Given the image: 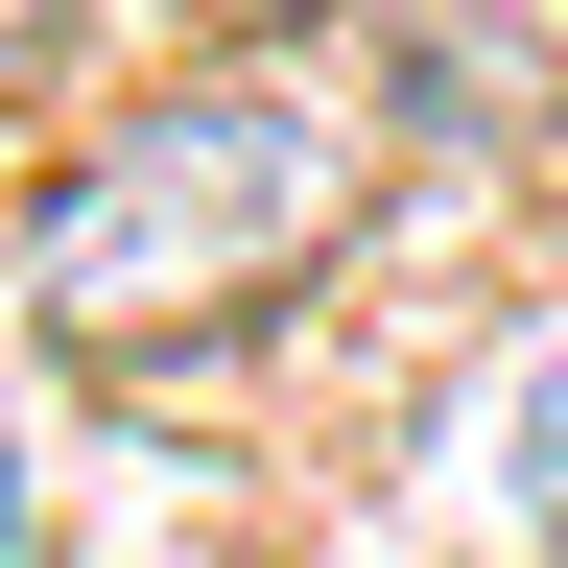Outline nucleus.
<instances>
[{
    "instance_id": "nucleus-1",
    "label": "nucleus",
    "mask_w": 568,
    "mask_h": 568,
    "mask_svg": "<svg viewBox=\"0 0 568 568\" xmlns=\"http://www.w3.org/2000/svg\"><path fill=\"white\" fill-rule=\"evenodd\" d=\"M332 213H355V119L332 95H166L48 190L24 308H48V355H166V332H237L261 284H308Z\"/></svg>"
},
{
    "instance_id": "nucleus-2",
    "label": "nucleus",
    "mask_w": 568,
    "mask_h": 568,
    "mask_svg": "<svg viewBox=\"0 0 568 568\" xmlns=\"http://www.w3.org/2000/svg\"><path fill=\"white\" fill-rule=\"evenodd\" d=\"M379 48H403V119H426V142H497V119H521L497 24H379Z\"/></svg>"
},
{
    "instance_id": "nucleus-3",
    "label": "nucleus",
    "mask_w": 568,
    "mask_h": 568,
    "mask_svg": "<svg viewBox=\"0 0 568 568\" xmlns=\"http://www.w3.org/2000/svg\"><path fill=\"white\" fill-rule=\"evenodd\" d=\"M497 474H521V521L568 545V355H521V403H497Z\"/></svg>"
},
{
    "instance_id": "nucleus-4",
    "label": "nucleus",
    "mask_w": 568,
    "mask_h": 568,
    "mask_svg": "<svg viewBox=\"0 0 568 568\" xmlns=\"http://www.w3.org/2000/svg\"><path fill=\"white\" fill-rule=\"evenodd\" d=\"M213 24H332V0H213Z\"/></svg>"
},
{
    "instance_id": "nucleus-5",
    "label": "nucleus",
    "mask_w": 568,
    "mask_h": 568,
    "mask_svg": "<svg viewBox=\"0 0 568 568\" xmlns=\"http://www.w3.org/2000/svg\"><path fill=\"white\" fill-rule=\"evenodd\" d=\"M24 48H48V0H0V71H24Z\"/></svg>"
}]
</instances>
